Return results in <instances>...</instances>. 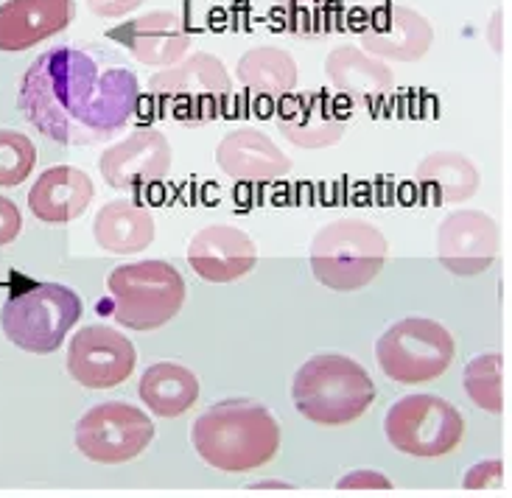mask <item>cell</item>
I'll return each instance as SVG.
<instances>
[{
    "label": "cell",
    "mask_w": 512,
    "mask_h": 498,
    "mask_svg": "<svg viewBox=\"0 0 512 498\" xmlns=\"http://www.w3.org/2000/svg\"><path fill=\"white\" fill-rule=\"evenodd\" d=\"M389 244L375 224L364 219H336L311 241V269L322 286L356 291L370 286L387 263Z\"/></svg>",
    "instance_id": "cell-5"
},
{
    "label": "cell",
    "mask_w": 512,
    "mask_h": 498,
    "mask_svg": "<svg viewBox=\"0 0 512 498\" xmlns=\"http://www.w3.org/2000/svg\"><path fill=\"white\" fill-rule=\"evenodd\" d=\"M23 230V216H20V208L14 205L12 199L0 196V247L12 244L14 238L20 236Z\"/></svg>",
    "instance_id": "cell-30"
},
{
    "label": "cell",
    "mask_w": 512,
    "mask_h": 498,
    "mask_svg": "<svg viewBox=\"0 0 512 498\" xmlns=\"http://www.w3.org/2000/svg\"><path fill=\"white\" fill-rule=\"evenodd\" d=\"M73 0H6L0 3V51L20 54L73 23Z\"/></svg>",
    "instance_id": "cell-17"
},
{
    "label": "cell",
    "mask_w": 512,
    "mask_h": 498,
    "mask_svg": "<svg viewBox=\"0 0 512 498\" xmlns=\"http://www.w3.org/2000/svg\"><path fill=\"white\" fill-rule=\"evenodd\" d=\"M258 261L252 238L233 224H208L188 244V263L208 283H233L250 275Z\"/></svg>",
    "instance_id": "cell-16"
},
{
    "label": "cell",
    "mask_w": 512,
    "mask_h": 498,
    "mask_svg": "<svg viewBox=\"0 0 512 498\" xmlns=\"http://www.w3.org/2000/svg\"><path fill=\"white\" fill-rule=\"evenodd\" d=\"M93 236L101 249L112 255H138L154 241L152 210L132 202H107L96 213Z\"/></svg>",
    "instance_id": "cell-22"
},
{
    "label": "cell",
    "mask_w": 512,
    "mask_h": 498,
    "mask_svg": "<svg viewBox=\"0 0 512 498\" xmlns=\"http://www.w3.org/2000/svg\"><path fill=\"white\" fill-rule=\"evenodd\" d=\"M98 168L110 188L140 191L166 177L171 168V146L163 132L152 126H140L101 154Z\"/></svg>",
    "instance_id": "cell-14"
},
{
    "label": "cell",
    "mask_w": 512,
    "mask_h": 498,
    "mask_svg": "<svg viewBox=\"0 0 512 498\" xmlns=\"http://www.w3.org/2000/svg\"><path fill=\"white\" fill-rule=\"evenodd\" d=\"M135 345L110 325H87L70 339L68 373L87 389H112L135 370Z\"/></svg>",
    "instance_id": "cell-11"
},
{
    "label": "cell",
    "mask_w": 512,
    "mask_h": 498,
    "mask_svg": "<svg viewBox=\"0 0 512 498\" xmlns=\"http://www.w3.org/2000/svg\"><path fill=\"white\" fill-rule=\"evenodd\" d=\"M457 353L454 336L440 322L409 317L395 322L375 345V359L398 384H429L451 367Z\"/></svg>",
    "instance_id": "cell-8"
},
{
    "label": "cell",
    "mask_w": 512,
    "mask_h": 498,
    "mask_svg": "<svg viewBox=\"0 0 512 498\" xmlns=\"http://www.w3.org/2000/svg\"><path fill=\"white\" fill-rule=\"evenodd\" d=\"M93 180L82 168L54 166L42 171L28 191V208L42 224H68L93 202Z\"/></svg>",
    "instance_id": "cell-21"
},
{
    "label": "cell",
    "mask_w": 512,
    "mask_h": 498,
    "mask_svg": "<svg viewBox=\"0 0 512 498\" xmlns=\"http://www.w3.org/2000/svg\"><path fill=\"white\" fill-rule=\"evenodd\" d=\"M294 409L317 426H347L375 401V384L367 370L347 356L328 353L305 361L291 384Z\"/></svg>",
    "instance_id": "cell-3"
},
{
    "label": "cell",
    "mask_w": 512,
    "mask_h": 498,
    "mask_svg": "<svg viewBox=\"0 0 512 498\" xmlns=\"http://www.w3.org/2000/svg\"><path fill=\"white\" fill-rule=\"evenodd\" d=\"M465 392L479 409L499 415L504 412V389H501V356L485 353L465 367Z\"/></svg>",
    "instance_id": "cell-27"
},
{
    "label": "cell",
    "mask_w": 512,
    "mask_h": 498,
    "mask_svg": "<svg viewBox=\"0 0 512 498\" xmlns=\"http://www.w3.org/2000/svg\"><path fill=\"white\" fill-rule=\"evenodd\" d=\"M389 487H392V482L387 476L375 471H356L345 479H339V490H389Z\"/></svg>",
    "instance_id": "cell-32"
},
{
    "label": "cell",
    "mask_w": 512,
    "mask_h": 498,
    "mask_svg": "<svg viewBox=\"0 0 512 498\" xmlns=\"http://www.w3.org/2000/svg\"><path fill=\"white\" fill-rule=\"evenodd\" d=\"M149 90L174 121L188 126L216 121L233 93V79L219 56L196 51L154 73Z\"/></svg>",
    "instance_id": "cell-7"
},
{
    "label": "cell",
    "mask_w": 512,
    "mask_h": 498,
    "mask_svg": "<svg viewBox=\"0 0 512 498\" xmlns=\"http://www.w3.org/2000/svg\"><path fill=\"white\" fill-rule=\"evenodd\" d=\"M384 431L395 451L409 457L434 459L451 454L462 443L465 423L457 409L437 395H406L392 403L384 420Z\"/></svg>",
    "instance_id": "cell-9"
},
{
    "label": "cell",
    "mask_w": 512,
    "mask_h": 498,
    "mask_svg": "<svg viewBox=\"0 0 512 498\" xmlns=\"http://www.w3.org/2000/svg\"><path fill=\"white\" fill-rule=\"evenodd\" d=\"M185 303V280L166 261H138L112 269L107 277L110 317L132 331H157L180 314Z\"/></svg>",
    "instance_id": "cell-4"
},
{
    "label": "cell",
    "mask_w": 512,
    "mask_h": 498,
    "mask_svg": "<svg viewBox=\"0 0 512 498\" xmlns=\"http://www.w3.org/2000/svg\"><path fill=\"white\" fill-rule=\"evenodd\" d=\"M216 163L227 177L244 182L277 180L291 171V160L261 129L241 126L227 132L216 149Z\"/></svg>",
    "instance_id": "cell-19"
},
{
    "label": "cell",
    "mask_w": 512,
    "mask_h": 498,
    "mask_svg": "<svg viewBox=\"0 0 512 498\" xmlns=\"http://www.w3.org/2000/svg\"><path fill=\"white\" fill-rule=\"evenodd\" d=\"M140 104L138 76L98 45H59L23 73L17 107L62 146H96L121 135Z\"/></svg>",
    "instance_id": "cell-1"
},
{
    "label": "cell",
    "mask_w": 512,
    "mask_h": 498,
    "mask_svg": "<svg viewBox=\"0 0 512 498\" xmlns=\"http://www.w3.org/2000/svg\"><path fill=\"white\" fill-rule=\"evenodd\" d=\"M138 395L157 417H180L199 398V378L182 364L160 361L140 375Z\"/></svg>",
    "instance_id": "cell-23"
},
{
    "label": "cell",
    "mask_w": 512,
    "mask_h": 498,
    "mask_svg": "<svg viewBox=\"0 0 512 498\" xmlns=\"http://www.w3.org/2000/svg\"><path fill=\"white\" fill-rule=\"evenodd\" d=\"M191 440L196 454L216 471H258L280 451V423L261 403L222 401L199 415Z\"/></svg>",
    "instance_id": "cell-2"
},
{
    "label": "cell",
    "mask_w": 512,
    "mask_h": 498,
    "mask_svg": "<svg viewBox=\"0 0 512 498\" xmlns=\"http://www.w3.org/2000/svg\"><path fill=\"white\" fill-rule=\"evenodd\" d=\"M154 437V423L138 406L107 401L84 412L76 423V448L101 465H121L140 457Z\"/></svg>",
    "instance_id": "cell-10"
},
{
    "label": "cell",
    "mask_w": 512,
    "mask_h": 498,
    "mask_svg": "<svg viewBox=\"0 0 512 498\" xmlns=\"http://www.w3.org/2000/svg\"><path fill=\"white\" fill-rule=\"evenodd\" d=\"M37 163L34 140L17 129H0V188L23 185Z\"/></svg>",
    "instance_id": "cell-28"
},
{
    "label": "cell",
    "mask_w": 512,
    "mask_h": 498,
    "mask_svg": "<svg viewBox=\"0 0 512 498\" xmlns=\"http://www.w3.org/2000/svg\"><path fill=\"white\" fill-rule=\"evenodd\" d=\"M342 6L336 0H277L280 28L297 40H325L336 31Z\"/></svg>",
    "instance_id": "cell-26"
},
{
    "label": "cell",
    "mask_w": 512,
    "mask_h": 498,
    "mask_svg": "<svg viewBox=\"0 0 512 498\" xmlns=\"http://www.w3.org/2000/svg\"><path fill=\"white\" fill-rule=\"evenodd\" d=\"M501 476H504V465H501L499 459H493V462H482V465L471 468V473L465 476V487H468V490H487V487H499Z\"/></svg>",
    "instance_id": "cell-29"
},
{
    "label": "cell",
    "mask_w": 512,
    "mask_h": 498,
    "mask_svg": "<svg viewBox=\"0 0 512 498\" xmlns=\"http://www.w3.org/2000/svg\"><path fill=\"white\" fill-rule=\"evenodd\" d=\"M110 37L124 42L132 56L146 68H168V65L180 62L191 45L185 17L177 12L143 14L138 20L115 28Z\"/></svg>",
    "instance_id": "cell-18"
},
{
    "label": "cell",
    "mask_w": 512,
    "mask_h": 498,
    "mask_svg": "<svg viewBox=\"0 0 512 498\" xmlns=\"http://www.w3.org/2000/svg\"><path fill=\"white\" fill-rule=\"evenodd\" d=\"M350 112L339 107V101L325 90H308V93H286L277 104L275 124L280 135L300 146V149H328L336 146L342 135Z\"/></svg>",
    "instance_id": "cell-13"
},
{
    "label": "cell",
    "mask_w": 512,
    "mask_h": 498,
    "mask_svg": "<svg viewBox=\"0 0 512 498\" xmlns=\"http://www.w3.org/2000/svg\"><path fill=\"white\" fill-rule=\"evenodd\" d=\"M417 185L440 205H457L476 194L479 171L465 154L434 152L415 171Z\"/></svg>",
    "instance_id": "cell-24"
},
{
    "label": "cell",
    "mask_w": 512,
    "mask_h": 498,
    "mask_svg": "<svg viewBox=\"0 0 512 498\" xmlns=\"http://www.w3.org/2000/svg\"><path fill=\"white\" fill-rule=\"evenodd\" d=\"M331 84L353 107H378V101L395 87V73L378 56L356 45H339L325 59Z\"/></svg>",
    "instance_id": "cell-20"
},
{
    "label": "cell",
    "mask_w": 512,
    "mask_h": 498,
    "mask_svg": "<svg viewBox=\"0 0 512 498\" xmlns=\"http://www.w3.org/2000/svg\"><path fill=\"white\" fill-rule=\"evenodd\" d=\"M82 297L62 283H31L3 303L0 325L6 339L26 353H54L82 319Z\"/></svg>",
    "instance_id": "cell-6"
},
{
    "label": "cell",
    "mask_w": 512,
    "mask_h": 498,
    "mask_svg": "<svg viewBox=\"0 0 512 498\" xmlns=\"http://www.w3.org/2000/svg\"><path fill=\"white\" fill-rule=\"evenodd\" d=\"M367 54L392 62H417L429 54L434 28L423 14L398 3H381L367 14L359 34Z\"/></svg>",
    "instance_id": "cell-15"
},
{
    "label": "cell",
    "mask_w": 512,
    "mask_h": 498,
    "mask_svg": "<svg viewBox=\"0 0 512 498\" xmlns=\"http://www.w3.org/2000/svg\"><path fill=\"white\" fill-rule=\"evenodd\" d=\"M138 6H143V0H87V9L96 17H104V20L126 17L129 12H135Z\"/></svg>",
    "instance_id": "cell-31"
},
{
    "label": "cell",
    "mask_w": 512,
    "mask_h": 498,
    "mask_svg": "<svg viewBox=\"0 0 512 498\" xmlns=\"http://www.w3.org/2000/svg\"><path fill=\"white\" fill-rule=\"evenodd\" d=\"M499 247V224L482 210H454L437 230V258L451 275H482L493 266Z\"/></svg>",
    "instance_id": "cell-12"
},
{
    "label": "cell",
    "mask_w": 512,
    "mask_h": 498,
    "mask_svg": "<svg viewBox=\"0 0 512 498\" xmlns=\"http://www.w3.org/2000/svg\"><path fill=\"white\" fill-rule=\"evenodd\" d=\"M258 487H289V485H283V482H263V485Z\"/></svg>",
    "instance_id": "cell-33"
},
{
    "label": "cell",
    "mask_w": 512,
    "mask_h": 498,
    "mask_svg": "<svg viewBox=\"0 0 512 498\" xmlns=\"http://www.w3.org/2000/svg\"><path fill=\"white\" fill-rule=\"evenodd\" d=\"M238 82L269 98H283L297 87V62L289 51L275 45H258L241 56Z\"/></svg>",
    "instance_id": "cell-25"
}]
</instances>
